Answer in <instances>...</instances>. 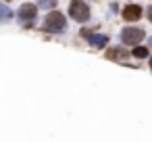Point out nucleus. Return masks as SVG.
<instances>
[{
  "label": "nucleus",
  "mask_w": 152,
  "mask_h": 142,
  "mask_svg": "<svg viewBox=\"0 0 152 142\" xmlns=\"http://www.w3.org/2000/svg\"><path fill=\"white\" fill-rule=\"evenodd\" d=\"M44 29L50 32V34H61L67 29V19L61 11H50L46 17H44Z\"/></svg>",
  "instance_id": "obj_1"
},
{
  "label": "nucleus",
  "mask_w": 152,
  "mask_h": 142,
  "mask_svg": "<svg viewBox=\"0 0 152 142\" xmlns=\"http://www.w3.org/2000/svg\"><path fill=\"white\" fill-rule=\"evenodd\" d=\"M69 13H71V17H73L77 23H86V21L90 19V7L83 2V0H71Z\"/></svg>",
  "instance_id": "obj_2"
},
{
  "label": "nucleus",
  "mask_w": 152,
  "mask_h": 142,
  "mask_svg": "<svg viewBox=\"0 0 152 142\" xmlns=\"http://www.w3.org/2000/svg\"><path fill=\"white\" fill-rule=\"evenodd\" d=\"M144 29L142 27H125L121 32V42L127 44V46H137L142 40H144Z\"/></svg>",
  "instance_id": "obj_3"
},
{
  "label": "nucleus",
  "mask_w": 152,
  "mask_h": 142,
  "mask_svg": "<svg viewBox=\"0 0 152 142\" xmlns=\"http://www.w3.org/2000/svg\"><path fill=\"white\" fill-rule=\"evenodd\" d=\"M36 15H38V7H36V4H31V2L23 4V7L19 9V13H17V17L25 23V27H31V25H34Z\"/></svg>",
  "instance_id": "obj_4"
},
{
  "label": "nucleus",
  "mask_w": 152,
  "mask_h": 142,
  "mask_svg": "<svg viewBox=\"0 0 152 142\" xmlns=\"http://www.w3.org/2000/svg\"><path fill=\"white\" fill-rule=\"evenodd\" d=\"M144 13H142V7H137V4H127L125 9H123V19L125 21H137L140 17H142Z\"/></svg>",
  "instance_id": "obj_5"
},
{
  "label": "nucleus",
  "mask_w": 152,
  "mask_h": 142,
  "mask_svg": "<svg viewBox=\"0 0 152 142\" xmlns=\"http://www.w3.org/2000/svg\"><path fill=\"white\" fill-rule=\"evenodd\" d=\"M88 42H90L94 48H102V46H106L108 38H106L104 34H90V36H88Z\"/></svg>",
  "instance_id": "obj_6"
},
{
  "label": "nucleus",
  "mask_w": 152,
  "mask_h": 142,
  "mask_svg": "<svg viewBox=\"0 0 152 142\" xmlns=\"http://www.w3.org/2000/svg\"><path fill=\"white\" fill-rule=\"evenodd\" d=\"M13 17V9H9L7 4H0V21H9Z\"/></svg>",
  "instance_id": "obj_7"
},
{
  "label": "nucleus",
  "mask_w": 152,
  "mask_h": 142,
  "mask_svg": "<svg viewBox=\"0 0 152 142\" xmlns=\"http://www.w3.org/2000/svg\"><path fill=\"white\" fill-rule=\"evenodd\" d=\"M133 57L135 59H146L148 57V48L146 46H135L133 48Z\"/></svg>",
  "instance_id": "obj_8"
},
{
  "label": "nucleus",
  "mask_w": 152,
  "mask_h": 142,
  "mask_svg": "<svg viewBox=\"0 0 152 142\" xmlns=\"http://www.w3.org/2000/svg\"><path fill=\"white\" fill-rule=\"evenodd\" d=\"M38 7H42V9H54L56 7V0H40Z\"/></svg>",
  "instance_id": "obj_9"
},
{
  "label": "nucleus",
  "mask_w": 152,
  "mask_h": 142,
  "mask_svg": "<svg viewBox=\"0 0 152 142\" xmlns=\"http://www.w3.org/2000/svg\"><path fill=\"white\" fill-rule=\"evenodd\" d=\"M146 15H148V21H152V4L148 7V11H146Z\"/></svg>",
  "instance_id": "obj_10"
},
{
  "label": "nucleus",
  "mask_w": 152,
  "mask_h": 142,
  "mask_svg": "<svg viewBox=\"0 0 152 142\" xmlns=\"http://www.w3.org/2000/svg\"><path fill=\"white\" fill-rule=\"evenodd\" d=\"M148 44H150V46H152V38H148Z\"/></svg>",
  "instance_id": "obj_11"
},
{
  "label": "nucleus",
  "mask_w": 152,
  "mask_h": 142,
  "mask_svg": "<svg viewBox=\"0 0 152 142\" xmlns=\"http://www.w3.org/2000/svg\"><path fill=\"white\" fill-rule=\"evenodd\" d=\"M150 67H152V59H150Z\"/></svg>",
  "instance_id": "obj_12"
},
{
  "label": "nucleus",
  "mask_w": 152,
  "mask_h": 142,
  "mask_svg": "<svg viewBox=\"0 0 152 142\" xmlns=\"http://www.w3.org/2000/svg\"><path fill=\"white\" fill-rule=\"evenodd\" d=\"M4 2H9V0H4Z\"/></svg>",
  "instance_id": "obj_13"
}]
</instances>
